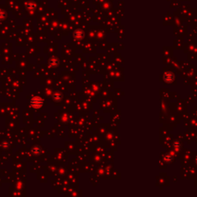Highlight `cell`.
<instances>
[{"label":"cell","mask_w":197,"mask_h":197,"mask_svg":"<svg viewBox=\"0 0 197 197\" xmlns=\"http://www.w3.org/2000/svg\"><path fill=\"white\" fill-rule=\"evenodd\" d=\"M39 98H35L33 100L36 101V103H34V102H32V103H33V105L34 106L37 107V106H41V104H42V100H40L39 102H38V100H39Z\"/></svg>","instance_id":"cell-1"}]
</instances>
